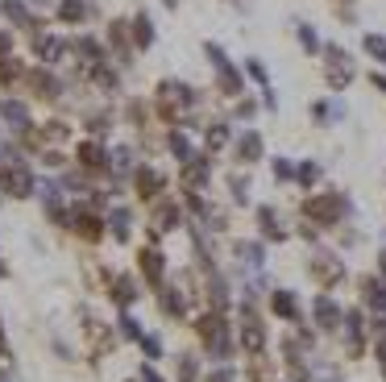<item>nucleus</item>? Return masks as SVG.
<instances>
[{
	"label": "nucleus",
	"instance_id": "nucleus-1",
	"mask_svg": "<svg viewBox=\"0 0 386 382\" xmlns=\"http://www.w3.org/2000/svg\"><path fill=\"white\" fill-rule=\"evenodd\" d=\"M312 274L320 279L324 286H333V283H340L345 279V266H340V258H328V254H320L312 262Z\"/></svg>",
	"mask_w": 386,
	"mask_h": 382
},
{
	"label": "nucleus",
	"instance_id": "nucleus-2",
	"mask_svg": "<svg viewBox=\"0 0 386 382\" xmlns=\"http://www.w3.org/2000/svg\"><path fill=\"white\" fill-rule=\"evenodd\" d=\"M315 324H320V329H340V308L328 299V295L315 299Z\"/></svg>",
	"mask_w": 386,
	"mask_h": 382
},
{
	"label": "nucleus",
	"instance_id": "nucleus-3",
	"mask_svg": "<svg viewBox=\"0 0 386 382\" xmlns=\"http://www.w3.org/2000/svg\"><path fill=\"white\" fill-rule=\"evenodd\" d=\"M270 308H274V316H283V320H299V304H295L291 291H274V295H270Z\"/></svg>",
	"mask_w": 386,
	"mask_h": 382
},
{
	"label": "nucleus",
	"instance_id": "nucleus-4",
	"mask_svg": "<svg viewBox=\"0 0 386 382\" xmlns=\"http://www.w3.org/2000/svg\"><path fill=\"white\" fill-rule=\"evenodd\" d=\"M237 158H241V162H258V158H262V138H258V133H241Z\"/></svg>",
	"mask_w": 386,
	"mask_h": 382
},
{
	"label": "nucleus",
	"instance_id": "nucleus-5",
	"mask_svg": "<svg viewBox=\"0 0 386 382\" xmlns=\"http://www.w3.org/2000/svg\"><path fill=\"white\" fill-rule=\"evenodd\" d=\"M113 295H117V304H121V308H129V304L137 299V279H133V274H121V279L113 283Z\"/></svg>",
	"mask_w": 386,
	"mask_h": 382
},
{
	"label": "nucleus",
	"instance_id": "nucleus-6",
	"mask_svg": "<svg viewBox=\"0 0 386 382\" xmlns=\"http://www.w3.org/2000/svg\"><path fill=\"white\" fill-rule=\"evenodd\" d=\"M362 291H365V304H370V308H374V311H386V286L378 283V279H365Z\"/></svg>",
	"mask_w": 386,
	"mask_h": 382
},
{
	"label": "nucleus",
	"instance_id": "nucleus-7",
	"mask_svg": "<svg viewBox=\"0 0 386 382\" xmlns=\"http://www.w3.org/2000/svg\"><path fill=\"white\" fill-rule=\"evenodd\" d=\"M142 270H145V279L158 286V283H162V254H158V249H145V254H142Z\"/></svg>",
	"mask_w": 386,
	"mask_h": 382
},
{
	"label": "nucleus",
	"instance_id": "nucleus-8",
	"mask_svg": "<svg viewBox=\"0 0 386 382\" xmlns=\"http://www.w3.org/2000/svg\"><path fill=\"white\" fill-rule=\"evenodd\" d=\"M258 220H262V233L274 241H283V229H278V216H274V208H258Z\"/></svg>",
	"mask_w": 386,
	"mask_h": 382
},
{
	"label": "nucleus",
	"instance_id": "nucleus-9",
	"mask_svg": "<svg viewBox=\"0 0 386 382\" xmlns=\"http://www.w3.org/2000/svg\"><path fill=\"white\" fill-rule=\"evenodd\" d=\"M220 88H224V96H237V92H241V75L233 71L229 63L220 67Z\"/></svg>",
	"mask_w": 386,
	"mask_h": 382
},
{
	"label": "nucleus",
	"instance_id": "nucleus-10",
	"mask_svg": "<svg viewBox=\"0 0 386 382\" xmlns=\"http://www.w3.org/2000/svg\"><path fill=\"white\" fill-rule=\"evenodd\" d=\"M142 353H145V361H158V358H162V336H158V333H145L142 336Z\"/></svg>",
	"mask_w": 386,
	"mask_h": 382
},
{
	"label": "nucleus",
	"instance_id": "nucleus-11",
	"mask_svg": "<svg viewBox=\"0 0 386 382\" xmlns=\"http://www.w3.org/2000/svg\"><path fill=\"white\" fill-rule=\"evenodd\" d=\"M365 54H374L378 63H386V38H378V33H365Z\"/></svg>",
	"mask_w": 386,
	"mask_h": 382
},
{
	"label": "nucleus",
	"instance_id": "nucleus-12",
	"mask_svg": "<svg viewBox=\"0 0 386 382\" xmlns=\"http://www.w3.org/2000/svg\"><path fill=\"white\" fill-rule=\"evenodd\" d=\"M237 254L245 266H262V245H237Z\"/></svg>",
	"mask_w": 386,
	"mask_h": 382
},
{
	"label": "nucleus",
	"instance_id": "nucleus-13",
	"mask_svg": "<svg viewBox=\"0 0 386 382\" xmlns=\"http://www.w3.org/2000/svg\"><path fill=\"white\" fill-rule=\"evenodd\" d=\"M121 336H129V341H142V329H137V320H133L129 311H121Z\"/></svg>",
	"mask_w": 386,
	"mask_h": 382
},
{
	"label": "nucleus",
	"instance_id": "nucleus-14",
	"mask_svg": "<svg viewBox=\"0 0 386 382\" xmlns=\"http://www.w3.org/2000/svg\"><path fill=\"white\" fill-rule=\"evenodd\" d=\"M79 158H83L88 167H104V150H100V145H83V150H79Z\"/></svg>",
	"mask_w": 386,
	"mask_h": 382
},
{
	"label": "nucleus",
	"instance_id": "nucleus-15",
	"mask_svg": "<svg viewBox=\"0 0 386 382\" xmlns=\"http://www.w3.org/2000/svg\"><path fill=\"white\" fill-rule=\"evenodd\" d=\"M113 224H117L113 233H117L121 241H129V212H125V208H121V212H113Z\"/></svg>",
	"mask_w": 386,
	"mask_h": 382
},
{
	"label": "nucleus",
	"instance_id": "nucleus-16",
	"mask_svg": "<svg viewBox=\"0 0 386 382\" xmlns=\"http://www.w3.org/2000/svg\"><path fill=\"white\" fill-rule=\"evenodd\" d=\"M315 179H320V167H315V162H303V167H299V183L308 187V183H315Z\"/></svg>",
	"mask_w": 386,
	"mask_h": 382
},
{
	"label": "nucleus",
	"instance_id": "nucleus-17",
	"mask_svg": "<svg viewBox=\"0 0 386 382\" xmlns=\"http://www.w3.org/2000/svg\"><path fill=\"white\" fill-rule=\"evenodd\" d=\"M299 42H303L308 50H315V46H320V42H315V33H312V25H299Z\"/></svg>",
	"mask_w": 386,
	"mask_h": 382
},
{
	"label": "nucleus",
	"instance_id": "nucleus-18",
	"mask_svg": "<svg viewBox=\"0 0 386 382\" xmlns=\"http://www.w3.org/2000/svg\"><path fill=\"white\" fill-rule=\"evenodd\" d=\"M274 175H278V179H291V167H287V162H283V158L274 162Z\"/></svg>",
	"mask_w": 386,
	"mask_h": 382
},
{
	"label": "nucleus",
	"instance_id": "nucleus-19",
	"mask_svg": "<svg viewBox=\"0 0 386 382\" xmlns=\"http://www.w3.org/2000/svg\"><path fill=\"white\" fill-rule=\"evenodd\" d=\"M142 382H167V378H158V374H154V366H145V370H142Z\"/></svg>",
	"mask_w": 386,
	"mask_h": 382
},
{
	"label": "nucleus",
	"instance_id": "nucleus-20",
	"mask_svg": "<svg viewBox=\"0 0 386 382\" xmlns=\"http://www.w3.org/2000/svg\"><path fill=\"white\" fill-rule=\"evenodd\" d=\"M208 382H233V374H229V370H217V374H212Z\"/></svg>",
	"mask_w": 386,
	"mask_h": 382
},
{
	"label": "nucleus",
	"instance_id": "nucleus-21",
	"mask_svg": "<svg viewBox=\"0 0 386 382\" xmlns=\"http://www.w3.org/2000/svg\"><path fill=\"white\" fill-rule=\"evenodd\" d=\"M0 274H4V262H0Z\"/></svg>",
	"mask_w": 386,
	"mask_h": 382
},
{
	"label": "nucleus",
	"instance_id": "nucleus-22",
	"mask_svg": "<svg viewBox=\"0 0 386 382\" xmlns=\"http://www.w3.org/2000/svg\"><path fill=\"white\" fill-rule=\"evenodd\" d=\"M0 336H4V329H0Z\"/></svg>",
	"mask_w": 386,
	"mask_h": 382
}]
</instances>
